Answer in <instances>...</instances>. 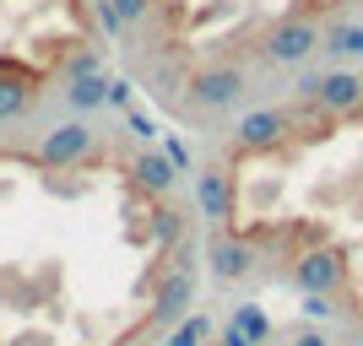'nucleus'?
<instances>
[{
	"mask_svg": "<svg viewBox=\"0 0 363 346\" xmlns=\"http://www.w3.org/2000/svg\"><path fill=\"white\" fill-rule=\"evenodd\" d=\"M315 49H325V22H315V16H277L260 33V54L272 65H303Z\"/></svg>",
	"mask_w": 363,
	"mask_h": 346,
	"instance_id": "nucleus-3",
	"label": "nucleus"
},
{
	"mask_svg": "<svg viewBox=\"0 0 363 346\" xmlns=\"http://www.w3.org/2000/svg\"><path fill=\"white\" fill-rule=\"evenodd\" d=\"M114 11H120L125 22H141V16L152 11V0H114Z\"/></svg>",
	"mask_w": 363,
	"mask_h": 346,
	"instance_id": "nucleus-19",
	"label": "nucleus"
},
{
	"mask_svg": "<svg viewBox=\"0 0 363 346\" xmlns=\"http://www.w3.org/2000/svg\"><path fill=\"white\" fill-rule=\"evenodd\" d=\"M196 211L212 227H228L239 217V173H233V163H206L196 173Z\"/></svg>",
	"mask_w": 363,
	"mask_h": 346,
	"instance_id": "nucleus-5",
	"label": "nucleus"
},
{
	"mask_svg": "<svg viewBox=\"0 0 363 346\" xmlns=\"http://www.w3.org/2000/svg\"><path fill=\"white\" fill-rule=\"evenodd\" d=\"M16 346H49V335H16Z\"/></svg>",
	"mask_w": 363,
	"mask_h": 346,
	"instance_id": "nucleus-22",
	"label": "nucleus"
},
{
	"mask_svg": "<svg viewBox=\"0 0 363 346\" xmlns=\"http://www.w3.org/2000/svg\"><path fill=\"white\" fill-rule=\"evenodd\" d=\"M130 179H136V190H147L152 200H163L174 184H179V168L168 163V151L157 146H141L136 157H130Z\"/></svg>",
	"mask_w": 363,
	"mask_h": 346,
	"instance_id": "nucleus-9",
	"label": "nucleus"
},
{
	"mask_svg": "<svg viewBox=\"0 0 363 346\" xmlns=\"http://www.w3.org/2000/svg\"><path fill=\"white\" fill-rule=\"evenodd\" d=\"M228 325L250 335V346H266V341H272V319H266V308H260V303H239Z\"/></svg>",
	"mask_w": 363,
	"mask_h": 346,
	"instance_id": "nucleus-12",
	"label": "nucleus"
},
{
	"mask_svg": "<svg viewBox=\"0 0 363 346\" xmlns=\"http://www.w3.org/2000/svg\"><path fill=\"white\" fill-rule=\"evenodd\" d=\"M206 255H212V282H223V287H233V282H244V276L255 271V243L250 238H239V233H217L212 238V249H206Z\"/></svg>",
	"mask_w": 363,
	"mask_h": 346,
	"instance_id": "nucleus-8",
	"label": "nucleus"
},
{
	"mask_svg": "<svg viewBox=\"0 0 363 346\" xmlns=\"http://www.w3.org/2000/svg\"><path fill=\"white\" fill-rule=\"evenodd\" d=\"M98 22H104L108 33H125V28H130V22H125V16L114 11V0H98Z\"/></svg>",
	"mask_w": 363,
	"mask_h": 346,
	"instance_id": "nucleus-18",
	"label": "nucleus"
},
{
	"mask_svg": "<svg viewBox=\"0 0 363 346\" xmlns=\"http://www.w3.org/2000/svg\"><path fill=\"white\" fill-rule=\"evenodd\" d=\"M184 227H190V217H184L179 206L152 200V243H157V255H163V249H179V243H184Z\"/></svg>",
	"mask_w": 363,
	"mask_h": 346,
	"instance_id": "nucleus-11",
	"label": "nucleus"
},
{
	"mask_svg": "<svg viewBox=\"0 0 363 346\" xmlns=\"http://www.w3.org/2000/svg\"><path fill=\"white\" fill-rule=\"evenodd\" d=\"M190 298H196V271L190 260H168V271L157 276V298H152L147 319L152 325H179L190 314Z\"/></svg>",
	"mask_w": 363,
	"mask_h": 346,
	"instance_id": "nucleus-6",
	"label": "nucleus"
},
{
	"mask_svg": "<svg viewBox=\"0 0 363 346\" xmlns=\"http://www.w3.org/2000/svg\"><path fill=\"white\" fill-rule=\"evenodd\" d=\"M104 108H114V114H125V108H130V81H125V76H108V98H104Z\"/></svg>",
	"mask_w": 363,
	"mask_h": 346,
	"instance_id": "nucleus-16",
	"label": "nucleus"
},
{
	"mask_svg": "<svg viewBox=\"0 0 363 346\" xmlns=\"http://www.w3.org/2000/svg\"><path fill=\"white\" fill-rule=\"evenodd\" d=\"M217 346H250V335H244V330H233V325H228V330L217 335Z\"/></svg>",
	"mask_w": 363,
	"mask_h": 346,
	"instance_id": "nucleus-21",
	"label": "nucleus"
},
{
	"mask_svg": "<svg viewBox=\"0 0 363 346\" xmlns=\"http://www.w3.org/2000/svg\"><path fill=\"white\" fill-rule=\"evenodd\" d=\"M125 130H130L136 141H157V120L141 114V108H125Z\"/></svg>",
	"mask_w": 363,
	"mask_h": 346,
	"instance_id": "nucleus-15",
	"label": "nucleus"
},
{
	"mask_svg": "<svg viewBox=\"0 0 363 346\" xmlns=\"http://www.w3.org/2000/svg\"><path fill=\"white\" fill-rule=\"evenodd\" d=\"M244 92H250V71L239 60H212V65H196L184 76V103L196 114H223V108L239 103Z\"/></svg>",
	"mask_w": 363,
	"mask_h": 346,
	"instance_id": "nucleus-1",
	"label": "nucleus"
},
{
	"mask_svg": "<svg viewBox=\"0 0 363 346\" xmlns=\"http://www.w3.org/2000/svg\"><path fill=\"white\" fill-rule=\"evenodd\" d=\"M288 346H336L331 330H315V325H298V330H288Z\"/></svg>",
	"mask_w": 363,
	"mask_h": 346,
	"instance_id": "nucleus-17",
	"label": "nucleus"
},
{
	"mask_svg": "<svg viewBox=\"0 0 363 346\" xmlns=\"http://www.w3.org/2000/svg\"><path fill=\"white\" fill-rule=\"evenodd\" d=\"M98 71H104L98 49H71V54H65V71H60V81H71V76H98Z\"/></svg>",
	"mask_w": 363,
	"mask_h": 346,
	"instance_id": "nucleus-14",
	"label": "nucleus"
},
{
	"mask_svg": "<svg viewBox=\"0 0 363 346\" xmlns=\"http://www.w3.org/2000/svg\"><path fill=\"white\" fill-rule=\"evenodd\" d=\"M104 98H108V76L98 71V76H71V81H60V103L71 108L76 120L82 114H92V108H104Z\"/></svg>",
	"mask_w": 363,
	"mask_h": 346,
	"instance_id": "nucleus-10",
	"label": "nucleus"
},
{
	"mask_svg": "<svg viewBox=\"0 0 363 346\" xmlns=\"http://www.w3.org/2000/svg\"><path fill=\"white\" fill-rule=\"evenodd\" d=\"M163 151H168V163L179 168V173H190V151H184V141H174V136H168V141H163Z\"/></svg>",
	"mask_w": 363,
	"mask_h": 346,
	"instance_id": "nucleus-20",
	"label": "nucleus"
},
{
	"mask_svg": "<svg viewBox=\"0 0 363 346\" xmlns=\"http://www.w3.org/2000/svg\"><path fill=\"white\" fill-rule=\"evenodd\" d=\"M163 346H174V341H163Z\"/></svg>",
	"mask_w": 363,
	"mask_h": 346,
	"instance_id": "nucleus-23",
	"label": "nucleus"
},
{
	"mask_svg": "<svg viewBox=\"0 0 363 346\" xmlns=\"http://www.w3.org/2000/svg\"><path fill=\"white\" fill-rule=\"evenodd\" d=\"M38 71H28V65H16V60H0V125H16V120H28L33 103H38Z\"/></svg>",
	"mask_w": 363,
	"mask_h": 346,
	"instance_id": "nucleus-7",
	"label": "nucleus"
},
{
	"mask_svg": "<svg viewBox=\"0 0 363 346\" xmlns=\"http://www.w3.org/2000/svg\"><path fill=\"white\" fill-rule=\"evenodd\" d=\"M168 341H174V346H206V341H212V314H206V308H201V314H184L179 330L168 335Z\"/></svg>",
	"mask_w": 363,
	"mask_h": 346,
	"instance_id": "nucleus-13",
	"label": "nucleus"
},
{
	"mask_svg": "<svg viewBox=\"0 0 363 346\" xmlns=\"http://www.w3.org/2000/svg\"><path fill=\"white\" fill-rule=\"evenodd\" d=\"M293 130V108H250L233 130H228V157H272Z\"/></svg>",
	"mask_w": 363,
	"mask_h": 346,
	"instance_id": "nucleus-2",
	"label": "nucleus"
},
{
	"mask_svg": "<svg viewBox=\"0 0 363 346\" xmlns=\"http://www.w3.org/2000/svg\"><path fill=\"white\" fill-rule=\"evenodd\" d=\"M92 151H98V130H92L87 120H65V125H55V130H44V141L33 146V163L60 173V168L87 163Z\"/></svg>",
	"mask_w": 363,
	"mask_h": 346,
	"instance_id": "nucleus-4",
	"label": "nucleus"
}]
</instances>
